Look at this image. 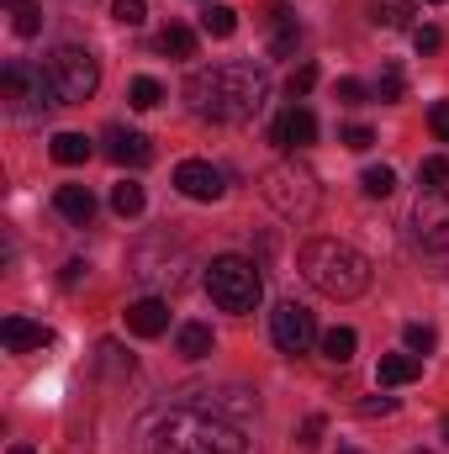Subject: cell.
<instances>
[{
	"instance_id": "cell-1",
	"label": "cell",
	"mask_w": 449,
	"mask_h": 454,
	"mask_svg": "<svg viewBox=\"0 0 449 454\" xmlns=\"http://www.w3.org/2000/svg\"><path fill=\"white\" fill-rule=\"evenodd\" d=\"M185 101L201 121H248L270 101V74L259 64H243V59L212 64V69H196L185 80Z\"/></svg>"
},
{
	"instance_id": "cell-2",
	"label": "cell",
	"mask_w": 449,
	"mask_h": 454,
	"mask_svg": "<svg viewBox=\"0 0 449 454\" xmlns=\"http://www.w3.org/2000/svg\"><path fill=\"white\" fill-rule=\"evenodd\" d=\"M243 428L232 418H217L207 407H175L154 423L148 434V454H243Z\"/></svg>"
},
{
	"instance_id": "cell-3",
	"label": "cell",
	"mask_w": 449,
	"mask_h": 454,
	"mask_svg": "<svg viewBox=\"0 0 449 454\" xmlns=\"http://www.w3.org/2000/svg\"><path fill=\"white\" fill-rule=\"evenodd\" d=\"M296 264H302L307 286L334 296V301H354V296L370 291V259L354 243H343V238H307Z\"/></svg>"
},
{
	"instance_id": "cell-4",
	"label": "cell",
	"mask_w": 449,
	"mask_h": 454,
	"mask_svg": "<svg viewBox=\"0 0 449 454\" xmlns=\"http://www.w3.org/2000/svg\"><path fill=\"white\" fill-rule=\"evenodd\" d=\"M127 275H132L138 286H148L154 296L185 291V280H191V248L175 243L169 232H154V238H143V243L127 254Z\"/></svg>"
},
{
	"instance_id": "cell-5",
	"label": "cell",
	"mask_w": 449,
	"mask_h": 454,
	"mask_svg": "<svg viewBox=\"0 0 449 454\" xmlns=\"http://www.w3.org/2000/svg\"><path fill=\"white\" fill-rule=\"evenodd\" d=\"M259 196L275 207V217H286V223H312L318 217V201H323V185H318V175L307 169V164H296V159H280V164H270L264 175H259Z\"/></svg>"
},
{
	"instance_id": "cell-6",
	"label": "cell",
	"mask_w": 449,
	"mask_h": 454,
	"mask_svg": "<svg viewBox=\"0 0 449 454\" xmlns=\"http://www.w3.org/2000/svg\"><path fill=\"white\" fill-rule=\"evenodd\" d=\"M207 291H212V301L223 312H254L259 296H264V275L243 254H217L212 270H207Z\"/></svg>"
},
{
	"instance_id": "cell-7",
	"label": "cell",
	"mask_w": 449,
	"mask_h": 454,
	"mask_svg": "<svg viewBox=\"0 0 449 454\" xmlns=\"http://www.w3.org/2000/svg\"><path fill=\"white\" fill-rule=\"evenodd\" d=\"M48 80H53L59 106H85V101L96 96V85H101V69H96L91 48L64 43V48H53V53H48Z\"/></svg>"
},
{
	"instance_id": "cell-8",
	"label": "cell",
	"mask_w": 449,
	"mask_h": 454,
	"mask_svg": "<svg viewBox=\"0 0 449 454\" xmlns=\"http://www.w3.org/2000/svg\"><path fill=\"white\" fill-rule=\"evenodd\" d=\"M413 248L434 270H449V196L445 191L418 196V207H413Z\"/></svg>"
},
{
	"instance_id": "cell-9",
	"label": "cell",
	"mask_w": 449,
	"mask_h": 454,
	"mask_svg": "<svg viewBox=\"0 0 449 454\" xmlns=\"http://www.w3.org/2000/svg\"><path fill=\"white\" fill-rule=\"evenodd\" d=\"M0 90H5V101H16L27 116H43L48 106H59L48 69H32V64H21V59H11V64H5V74H0Z\"/></svg>"
},
{
	"instance_id": "cell-10",
	"label": "cell",
	"mask_w": 449,
	"mask_h": 454,
	"mask_svg": "<svg viewBox=\"0 0 449 454\" xmlns=\"http://www.w3.org/2000/svg\"><path fill=\"white\" fill-rule=\"evenodd\" d=\"M270 339H275L280 354H307L318 343V323H312V312L302 301H280L270 312Z\"/></svg>"
},
{
	"instance_id": "cell-11",
	"label": "cell",
	"mask_w": 449,
	"mask_h": 454,
	"mask_svg": "<svg viewBox=\"0 0 449 454\" xmlns=\"http://www.w3.org/2000/svg\"><path fill=\"white\" fill-rule=\"evenodd\" d=\"M175 191L191 196V201H223L227 180H223L217 164H207V159H185V164L175 169Z\"/></svg>"
},
{
	"instance_id": "cell-12",
	"label": "cell",
	"mask_w": 449,
	"mask_h": 454,
	"mask_svg": "<svg viewBox=\"0 0 449 454\" xmlns=\"http://www.w3.org/2000/svg\"><path fill=\"white\" fill-rule=\"evenodd\" d=\"M164 328H169V301H164V296H143V301L127 307V333H138V339H159Z\"/></svg>"
},
{
	"instance_id": "cell-13",
	"label": "cell",
	"mask_w": 449,
	"mask_h": 454,
	"mask_svg": "<svg viewBox=\"0 0 449 454\" xmlns=\"http://www.w3.org/2000/svg\"><path fill=\"white\" fill-rule=\"evenodd\" d=\"M275 148H307V143H318V116L307 112V106H291V112L275 121Z\"/></svg>"
},
{
	"instance_id": "cell-14",
	"label": "cell",
	"mask_w": 449,
	"mask_h": 454,
	"mask_svg": "<svg viewBox=\"0 0 449 454\" xmlns=\"http://www.w3.org/2000/svg\"><path fill=\"white\" fill-rule=\"evenodd\" d=\"M0 343H5V354H32V348H48V343H53V333H48L43 323L5 317V323H0Z\"/></svg>"
},
{
	"instance_id": "cell-15",
	"label": "cell",
	"mask_w": 449,
	"mask_h": 454,
	"mask_svg": "<svg viewBox=\"0 0 449 454\" xmlns=\"http://www.w3.org/2000/svg\"><path fill=\"white\" fill-rule=\"evenodd\" d=\"M270 27H275V37H270V59H291L296 48H302V27H296V16L275 0L270 5Z\"/></svg>"
},
{
	"instance_id": "cell-16",
	"label": "cell",
	"mask_w": 449,
	"mask_h": 454,
	"mask_svg": "<svg viewBox=\"0 0 449 454\" xmlns=\"http://www.w3.org/2000/svg\"><path fill=\"white\" fill-rule=\"evenodd\" d=\"M53 207H59L64 223H75V227H85L91 217H96V196H91V185H59Z\"/></svg>"
},
{
	"instance_id": "cell-17",
	"label": "cell",
	"mask_w": 449,
	"mask_h": 454,
	"mask_svg": "<svg viewBox=\"0 0 449 454\" xmlns=\"http://www.w3.org/2000/svg\"><path fill=\"white\" fill-rule=\"evenodd\" d=\"M112 153L116 164H132V169H143V164H154V143L143 137V132H127V127H116L112 132Z\"/></svg>"
},
{
	"instance_id": "cell-18",
	"label": "cell",
	"mask_w": 449,
	"mask_h": 454,
	"mask_svg": "<svg viewBox=\"0 0 449 454\" xmlns=\"http://www.w3.org/2000/svg\"><path fill=\"white\" fill-rule=\"evenodd\" d=\"M375 375H381V386H413L423 375V354H381Z\"/></svg>"
},
{
	"instance_id": "cell-19",
	"label": "cell",
	"mask_w": 449,
	"mask_h": 454,
	"mask_svg": "<svg viewBox=\"0 0 449 454\" xmlns=\"http://www.w3.org/2000/svg\"><path fill=\"white\" fill-rule=\"evenodd\" d=\"M175 348H180V359H207V354L217 348V339H212V328H207V323H180Z\"/></svg>"
},
{
	"instance_id": "cell-20",
	"label": "cell",
	"mask_w": 449,
	"mask_h": 454,
	"mask_svg": "<svg viewBox=\"0 0 449 454\" xmlns=\"http://www.w3.org/2000/svg\"><path fill=\"white\" fill-rule=\"evenodd\" d=\"M370 21H375V27H386V32L413 27V0H375V5H370Z\"/></svg>"
},
{
	"instance_id": "cell-21",
	"label": "cell",
	"mask_w": 449,
	"mask_h": 454,
	"mask_svg": "<svg viewBox=\"0 0 449 454\" xmlns=\"http://www.w3.org/2000/svg\"><path fill=\"white\" fill-rule=\"evenodd\" d=\"M159 53H169V59H196V32L180 27V21H169V27L159 32Z\"/></svg>"
},
{
	"instance_id": "cell-22",
	"label": "cell",
	"mask_w": 449,
	"mask_h": 454,
	"mask_svg": "<svg viewBox=\"0 0 449 454\" xmlns=\"http://www.w3.org/2000/svg\"><path fill=\"white\" fill-rule=\"evenodd\" d=\"M53 159L59 164H85L91 159V137L85 132H59L53 137Z\"/></svg>"
},
{
	"instance_id": "cell-23",
	"label": "cell",
	"mask_w": 449,
	"mask_h": 454,
	"mask_svg": "<svg viewBox=\"0 0 449 454\" xmlns=\"http://www.w3.org/2000/svg\"><path fill=\"white\" fill-rule=\"evenodd\" d=\"M354 348H359L354 328H328V333H323V359H334V364H349Z\"/></svg>"
},
{
	"instance_id": "cell-24",
	"label": "cell",
	"mask_w": 449,
	"mask_h": 454,
	"mask_svg": "<svg viewBox=\"0 0 449 454\" xmlns=\"http://www.w3.org/2000/svg\"><path fill=\"white\" fill-rule=\"evenodd\" d=\"M201 32H207V37H232V32H238V11H232V5H207V11H201Z\"/></svg>"
},
{
	"instance_id": "cell-25",
	"label": "cell",
	"mask_w": 449,
	"mask_h": 454,
	"mask_svg": "<svg viewBox=\"0 0 449 454\" xmlns=\"http://www.w3.org/2000/svg\"><path fill=\"white\" fill-rule=\"evenodd\" d=\"M127 101H132L138 112H154V106L164 101V85H159L154 74H143V80H132V90H127Z\"/></svg>"
},
{
	"instance_id": "cell-26",
	"label": "cell",
	"mask_w": 449,
	"mask_h": 454,
	"mask_svg": "<svg viewBox=\"0 0 449 454\" xmlns=\"http://www.w3.org/2000/svg\"><path fill=\"white\" fill-rule=\"evenodd\" d=\"M445 180H449V159H423L418 164V185H423V196H434V191H445Z\"/></svg>"
},
{
	"instance_id": "cell-27",
	"label": "cell",
	"mask_w": 449,
	"mask_h": 454,
	"mask_svg": "<svg viewBox=\"0 0 449 454\" xmlns=\"http://www.w3.org/2000/svg\"><path fill=\"white\" fill-rule=\"evenodd\" d=\"M112 212H116V217H138V212H143V185L122 180V185L112 191Z\"/></svg>"
},
{
	"instance_id": "cell-28",
	"label": "cell",
	"mask_w": 449,
	"mask_h": 454,
	"mask_svg": "<svg viewBox=\"0 0 449 454\" xmlns=\"http://www.w3.org/2000/svg\"><path fill=\"white\" fill-rule=\"evenodd\" d=\"M11 27H16V37H37V27H43V11H37L32 0H16V5H11Z\"/></svg>"
},
{
	"instance_id": "cell-29",
	"label": "cell",
	"mask_w": 449,
	"mask_h": 454,
	"mask_svg": "<svg viewBox=\"0 0 449 454\" xmlns=\"http://www.w3.org/2000/svg\"><path fill=\"white\" fill-rule=\"evenodd\" d=\"M359 185H365V196H375V201H386V196H391V191H397V175H391V169H386V164H370V169H365V180H359Z\"/></svg>"
},
{
	"instance_id": "cell-30",
	"label": "cell",
	"mask_w": 449,
	"mask_h": 454,
	"mask_svg": "<svg viewBox=\"0 0 449 454\" xmlns=\"http://www.w3.org/2000/svg\"><path fill=\"white\" fill-rule=\"evenodd\" d=\"M402 96H407V80H402L397 64H386L381 80H375V101H402Z\"/></svg>"
},
{
	"instance_id": "cell-31",
	"label": "cell",
	"mask_w": 449,
	"mask_h": 454,
	"mask_svg": "<svg viewBox=\"0 0 449 454\" xmlns=\"http://www.w3.org/2000/svg\"><path fill=\"white\" fill-rule=\"evenodd\" d=\"M112 16L122 27H143L148 21V0H112Z\"/></svg>"
},
{
	"instance_id": "cell-32",
	"label": "cell",
	"mask_w": 449,
	"mask_h": 454,
	"mask_svg": "<svg viewBox=\"0 0 449 454\" xmlns=\"http://www.w3.org/2000/svg\"><path fill=\"white\" fill-rule=\"evenodd\" d=\"M434 343H439V333L429 323H407V354H434Z\"/></svg>"
},
{
	"instance_id": "cell-33",
	"label": "cell",
	"mask_w": 449,
	"mask_h": 454,
	"mask_svg": "<svg viewBox=\"0 0 449 454\" xmlns=\"http://www.w3.org/2000/svg\"><path fill=\"white\" fill-rule=\"evenodd\" d=\"M96 364H101V370H132V359H122L116 343H101V348H96Z\"/></svg>"
},
{
	"instance_id": "cell-34",
	"label": "cell",
	"mask_w": 449,
	"mask_h": 454,
	"mask_svg": "<svg viewBox=\"0 0 449 454\" xmlns=\"http://www.w3.org/2000/svg\"><path fill=\"white\" fill-rule=\"evenodd\" d=\"M312 85H318V64H302V69L291 74V85H286V90H291V96H307Z\"/></svg>"
},
{
	"instance_id": "cell-35",
	"label": "cell",
	"mask_w": 449,
	"mask_h": 454,
	"mask_svg": "<svg viewBox=\"0 0 449 454\" xmlns=\"http://www.w3.org/2000/svg\"><path fill=\"white\" fill-rule=\"evenodd\" d=\"M334 96H338V106H359V101H365V85H359V80H338Z\"/></svg>"
},
{
	"instance_id": "cell-36",
	"label": "cell",
	"mask_w": 449,
	"mask_h": 454,
	"mask_svg": "<svg viewBox=\"0 0 449 454\" xmlns=\"http://www.w3.org/2000/svg\"><path fill=\"white\" fill-rule=\"evenodd\" d=\"M375 143V132L370 127H343V148H354V153H365Z\"/></svg>"
},
{
	"instance_id": "cell-37",
	"label": "cell",
	"mask_w": 449,
	"mask_h": 454,
	"mask_svg": "<svg viewBox=\"0 0 449 454\" xmlns=\"http://www.w3.org/2000/svg\"><path fill=\"white\" fill-rule=\"evenodd\" d=\"M359 412L365 418H391L397 412V396H370V402H359Z\"/></svg>"
},
{
	"instance_id": "cell-38",
	"label": "cell",
	"mask_w": 449,
	"mask_h": 454,
	"mask_svg": "<svg viewBox=\"0 0 449 454\" xmlns=\"http://www.w3.org/2000/svg\"><path fill=\"white\" fill-rule=\"evenodd\" d=\"M296 444H302V450H318V444H323V418H318V412L302 423V439H296Z\"/></svg>"
},
{
	"instance_id": "cell-39",
	"label": "cell",
	"mask_w": 449,
	"mask_h": 454,
	"mask_svg": "<svg viewBox=\"0 0 449 454\" xmlns=\"http://www.w3.org/2000/svg\"><path fill=\"white\" fill-rule=\"evenodd\" d=\"M429 127L439 132V143H449V101H434V112H429Z\"/></svg>"
},
{
	"instance_id": "cell-40",
	"label": "cell",
	"mask_w": 449,
	"mask_h": 454,
	"mask_svg": "<svg viewBox=\"0 0 449 454\" xmlns=\"http://www.w3.org/2000/svg\"><path fill=\"white\" fill-rule=\"evenodd\" d=\"M413 43H418V53H439V43H445V37H439V27H418V32H413Z\"/></svg>"
},
{
	"instance_id": "cell-41",
	"label": "cell",
	"mask_w": 449,
	"mask_h": 454,
	"mask_svg": "<svg viewBox=\"0 0 449 454\" xmlns=\"http://www.w3.org/2000/svg\"><path fill=\"white\" fill-rule=\"evenodd\" d=\"M85 275H91V264H85V259H69V264H64V286H69V291H75Z\"/></svg>"
},
{
	"instance_id": "cell-42",
	"label": "cell",
	"mask_w": 449,
	"mask_h": 454,
	"mask_svg": "<svg viewBox=\"0 0 449 454\" xmlns=\"http://www.w3.org/2000/svg\"><path fill=\"white\" fill-rule=\"evenodd\" d=\"M11 454H37L32 444H11Z\"/></svg>"
},
{
	"instance_id": "cell-43",
	"label": "cell",
	"mask_w": 449,
	"mask_h": 454,
	"mask_svg": "<svg viewBox=\"0 0 449 454\" xmlns=\"http://www.w3.org/2000/svg\"><path fill=\"white\" fill-rule=\"evenodd\" d=\"M445 444H449V418H445Z\"/></svg>"
},
{
	"instance_id": "cell-44",
	"label": "cell",
	"mask_w": 449,
	"mask_h": 454,
	"mask_svg": "<svg viewBox=\"0 0 449 454\" xmlns=\"http://www.w3.org/2000/svg\"><path fill=\"white\" fill-rule=\"evenodd\" d=\"M338 454H359V450H338Z\"/></svg>"
},
{
	"instance_id": "cell-45",
	"label": "cell",
	"mask_w": 449,
	"mask_h": 454,
	"mask_svg": "<svg viewBox=\"0 0 449 454\" xmlns=\"http://www.w3.org/2000/svg\"><path fill=\"white\" fill-rule=\"evenodd\" d=\"M429 5H439V0H429Z\"/></svg>"
}]
</instances>
